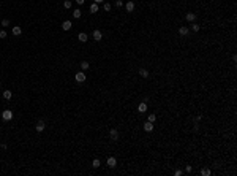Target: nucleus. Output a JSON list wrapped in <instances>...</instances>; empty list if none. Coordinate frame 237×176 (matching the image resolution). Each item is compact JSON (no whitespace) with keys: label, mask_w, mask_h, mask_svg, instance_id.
I'll return each instance as SVG.
<instances>
[{"label":"nucleus","mask_w":237,"mask_h":176,"mask_svg":"<svg viewBox=\"0 0 237 176\" xmlns=\"http://www.w3.org/2000/svg\"><path fill=\"white\" fill-rule=\"evenodd\" d=\"M71 5H73V3L70 2V0H65V2H63V6H65L67 10H70V8H71Z\"/></svg>","instance_id":"nucleus-23"},{"label":"nucleus","mask_w":237,"mask_h":176,"mask_svg":"<svg viewBox=\"0 0 237 176\" xmlns=\"http://www.w3.org/2000/svg\"><path fill=\"white\" fill-rule=\"evenodd\" d=\"M155 119H157V116H155V114H149L147 116V121L149 122H155Z\"/></svg>","instance_id":"nucleus-24"},{"label":"nucleus","mask_w":237,"mask_h":176,"mask_svg":"<svg viewBox=\"0 0 237 176\" xmlns=\"http://www.w3.org/2000/svg\"><path fill=\"white\" fill-rule=\"evenodd\" d=\"M125 8H127L128 13H131L133 10H135V2H127L125 3Z\"/></svg>","instance_id":"nucleus-14"},{"label":"nucleus","mask_w":237,"mask_h":176,"mask_svg":"<svg viewBox=\"0 0 237 176\" xmlns=\"http://www.w3.org/2000/svg\"><path fill=\"white\" fill-rule=\"evenodd\" d=\"M10 25V19H2V27H8Z\"/></svg>","instance_id":"nucleus-25"},{"label":"nucleus","mask_w":237,"mask_h":176,"mask_svg":"<svg viewBox=\"0 0 237 176\" xmlns=\"http://www.w3.org/2000/svg\"><path fill=\"white\" fill-rule=\"evenodd\" d=\"M71 27H73L71 21H63V24H62V29H63V30H70Z\"/></svg>","instance_id":"nucleus-13"},{"label":"nucleus","mask_w":237,"mask_h":176,"mask_svg":"<svg viewBox=\"0 0 237 176\" xmlns=\"http://www.w3.org/2000/svg\"><path fill=\"white\" fill-rule=\"evenodd\" d=\"M188 32H190V29L187 27V25H183V27H180V29H179V33H180L182 37H187V35H188Z\"/></svg>","instance_id":"nucleus-11"},{"label":"nucleus","mask_w":237,"mask_h":176,"mask_svg":"<svg viewBox=\"0 0 237 176\" xmlns=\"http://www.w3.org/2000/svg\"><path fill=\"white\" fill-rule=\"evenodd\" d=\"M104 0H95V3H103Z\"/></svg>","instance_id":"nucleus-32"},{"label":"nucleus","mask_w":237,"mask_h":176,"mask_svg":"<svg viewBox=\"0 0 237 176\" xmlns=\"http://www.w3.org/2000/svg\"><path fill=\"white\" fill-rule=\"evenodd\" d=\"M92 37H93V40L95 41H101V38H103V33H101V30H93V33H92Z\"/></svg>","instance_id":"nucleus-3"},{"label":"nucleus","mask_w":237,"mask_h":176,"mask_svg":"<svg viewBox=\"0 0 237 176\" xmlns=\"http://www.w3.org/2000/svg\"><path fill=\"white\" fill-rule=\"evenodd\" d=\"M90 11L92 13H98V3H92V5H90Z\"/></svg>","instance_id":"nucleus-20"},{"label":"nucleus","mask_w":237,"mask_h":176,"mask_svg":"<svg viewBox=\"0 0 237 176\" xmlns=\"http://www.w3.org/2000/svg\"><path fill=\"white\" fill-rule=\"evenodd\" d=\"M0 89H2V86H0Z\"/></svg>","instance_id":"nucleus-33"},{"label":"nucleus","mask_w":237,"mask_h":176,"mask_svg":"<svg viewBox=\"0 0 237 176\" xmlns=\"http://www.w3.org/2000/svg\"><path fill=\"white\" fill-rule=\"evenodd\" d=\"M89 67H90V65H89V62H87V60H82V62H81V68H82V71L89 70Z\"/></svg>","instance_id":"nucleus-18"},{"label":"nucleus","mask_w":237,"mask_h":176,"mask_svg":"<svg viewBox=\"0 0 237 176\" xmlns=\"http://www.w3.org/2000/svg\"><path fill=\"white\" fill-rule=\"evenodd\" d=\"M137 111H139V113H145V111H147V103H145V102H141V103L137 105Z\"/></svg>","instance_id":"nucleus-8"},{"label":"nucleus","mask_w":237,"mask_h":176,"mask_svg":"<svg viewBox=\"0 0 237 176\" xmlns=\"http://www.w3.org/2000/svg\"><path fill=\"white\" fill-rule=\"evenodd\" d=\"M81 14H82V11H81L79 8H76V10L73 11V18H74V19H79V18H81Z\"/></svg>","instance_id":"nucleus-16"},{"label":"nucleus","mask_w":237,"mask_h":176,"mask_svg":"<svg viewBox=\"0 0 237 176\" xmlns=\"http://www.w3.org/2000/svg\"><path fill=\"white\" fill-rule=\"evenodd\" d=\"M191 29H193V32H199L201 30V25L196 24V22H191Z\"/></svg>","instance_id":"nucleus-19"},{"label":"nucleus","mask_w":237,"mask_h":176,"mask_svg":"<svg viewBox=\"0 0 237 176\" xmlns=\"http://www.w3.org/2000/svg\"><path fill=\"white\" fill-rule=\"evenodd\" d=\"M74 78H76V83H84V81L87 79V76H85V73H84V71H77Z\"/></svg>","instance_id":"nucleus-2"},{"label":"nucleus","mask_w":237,"mask_h":176,"mask_svg":"<svg viewBox=\"0 0 237 176\" xmlns=\"http://www.w3.org/2000/svg\"><path fill=\"white\" fill-rule=\"evenodd\" d=\"M115 165H117V160H115V157H107V167H109V168H114Z\"/></svg>","instance_id":"nucleus-7"},{"label":"nucleus","mask_w":237,"mask_h":176,"mask_svg":"<svg viewBox=\"0 0 237 176\" xmlns=\"http://www.w3.org/2000/svg\"><path fill=\"white\" fill-rule=\"evenodd\" d=\"M21 33H22V29L19 27V25H14L13 27V35H16V37H19Z\"/></svg>","instance_id":"nucleus-15"},{"label":"nucleus","mask_w":237,"mask_h":176,"mask_svg":"<svg viewBox=\"0 0 237 176\" xmlns=\"http://www.w3.org/2000/svg\"><path fill=\"white\" fill-rule=\"evenodd\" d=\"M109 135H111V140H112V141H119V132H117V128H111Z\"/></svg>","instance_id":"nucleus-4"},{"label":"nucleus","mask_w":237,"mask_h":176,"mask_svg":"<svg viewBox=\"0 0 237 176\" xmlns=\"http://www.w3.org/2000/svg\"><path fill=\"white\" fill-rule=\"evenodd\" d=\"M115 6H119V8L123 6V2H122V0H117V2H115Z\"/></svg>","instance_id":"nucleus-29"},{"label":"nucleus","mask_w":237,"mask_h":176,"mask_svg":"<svg viewBox=\"0 0 237 176\" xmlns=\"http://www.w3.org/2000/svg\"><path fill=\"white\" fill-rule=\"evenodd\" d=\"M185 19H187L188 22H195V21H196V14H195V13H187V14H185Z\"/></svg>","instance_id":"nucleus-6"},{"label":"nucleus","mask_w":237,"mask_h":176,"mask_svg":"<svg viewBox=\"0 0 237 176\" xmlns=\"http://www.w3.org/2000/svg\"><path fill=\"white\" fill-rule=\"evenodd\" d=\"M0 38H6V32L3 29H0Z\"/></svg>","instance_id":"nucleus-27"},{"label":"nucleus","mask_w":237,"mask_h":176,"mask_svg":"<svg viewBox=\"0 0 237 176\" xmlns=\"http://www.w3.org/2000/svg\"><path fill=\"white\" fill-rule=\"evenodd\" d=\"M76 3H77V5H84L85 0H76Z\"/></svg>","instance_id":"nucleus-31"},{"label":"nucleus","mask_w":237,"mask_h":176,"mask_svg":"<svg viewBox=\"0 0 237 176\" xmlns=\"http://www.w3.org/2000/svg\"><path fill=\"white\" fill-rule=\"evenodd\" d=\"M44 128H46L44 121H38V122H36V125H35V130H36V132H43Z\"/></svg>","instance_id":"nucleus-5"},{"label":"nucleus","mask_w":237,"mask_h":176,"mask_svg":"<svg viewBox=\"0 0 237 176\" xmlns=\"http://www.w3.org/2000/svg\"><path fill=\"white\" fill-rule=\"evenodd\" d=\"M144 130H145V132H153V122H149V121H147V122L144 124Z\"/></svg>","instance_id":"nucleus-12"},{"label":"nucleus","mask_w":237,"mask_h":176,"mask_svg":"<svg viewBox=\"0 0 237 176\" xmlns=\"http://www.w3.org/2000/svg\"><path fill=\"white\" fill-rule=\"evenodd\" d=\"M11 97H13V92L11 91H3V98H5V100H10Z\"/></svg>","instance_id":"nucleus-17"},{"label":"nucleus","mask_w":237,"mask_h":176,"mask_svg":"<svg viewBox=\"0 0 237 176\" xmlns=\"http://www.w3.org/2000/svg\"><path fill=\"white\" fill-rule=\"evenodd\" d=\"M101 165V162H100V159H93V162H92V167L93 168H98V167Z\"/></svg>","instance_id":"nucleus-21"},{"label":"nucleus","mask_w":237,"mask_h":176,"mask_svg":"<svg viewBox=\"0 0 237 176\" xmlns=\"http://www.w3.org/2000/svg\"><path fill=\"white\" fill-rule=\"evenodd\" d=\"M191 170H193L191 165H187V167H185V171H187V173H191Z\"/></svg>","instance_id":"nucleus-30"},{"label":"nucleus","mask_w":237,"mask_h":176,"mask_svg":"<svg viewBox=\"0 0 237 176\" xmlns=\"http://www.w3.org/2000/svg\"><path fill=\"white\" fill-rule=\"evenodd\" d=\"M2 119H3V121H6V122L11 121V119H13V111L11 110H5L2 113Z\"/></svg>","instance_id":"nucleus-1"},{"label":"nucleus","mask_w":237,"mask_h":176,"mask_svg":"<svg viewBox=\"0 0 237 176\" xmlns=\"http://www.w3.org/2000/svg\"><path fill=\"white\" fill-rule=\"evenodd\" d=\"M174 175H175V176H182V175H183V171H182V170H179V168H177V170H175V171H174Z\"/></svg>","instance_id":"nucleus-28"},{"label":"nucleus","mask_w":237,"mask_h":176,"mask_svg":"<svg viewBox=\"0 0 237 176\" xmlns=\"http://www.w3.org/2000/svg\"><path fill=\"white\" fill-rule=\"evenodd\" d=\"M77 40H79L81 43H85L89 40V35H87V33H84V32H81L79 35H77Z\"/></svg>","instance_id":"nucleus-9"},{"label":"nucleus","mask_w":237,"mask_h":176,"mask_svg":"<svg viewBox=\"0 0 237 176\" xmlns=\"http://www.w3.org/2000/svg\"><path fill=\"white\" fill-rule=\"evenodd\" d=\"M139 76H141V78H144V79H147L149 78V70H145V68H139Z\"/></svg>","instance_id":"nucleus-10"},{"label":"nucleus","mask_w":237,"mask_h":176,"mask_svg":"<svg viewBox=\"0 0 237 176\" xmlns=\"http://www.w3.org/2000/svg\"><path fill=\"white\" fill-rule=\"evenodd\" d=\"M103 10H104V11H111V3H104V5H103Z\"/></svg>","instance_id":"nucleus-26"},{"label":"nucleus","mask_w":237,"mask_h":176,"mask_svg":"<svg viewBox=\"0 0 237 176\" xmlns=\"http://www.w3.org/2000/svg\"><path fill=\"white\" fill-rule=\"evenodd\" d=\"M201 175H202V176H210V170H209V168H202V170H201Z\"/></svg>","instance_id":"nucleus-22"}]
</instances>
